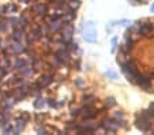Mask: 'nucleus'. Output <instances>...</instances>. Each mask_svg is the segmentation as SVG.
Returning <instances> with one entry per match:
<instances>
[{"label": "nucleus", "instance_id": "1", "mask_svg": "<svg viewBox=\"0 0 154 135\" xmlns=\"http://www.w3.org/2000/svg\"><path fill=\"white\" fill-rule=\"evenodd\" d=\"M100 127L104 132H108V134H115V132L119 131V124H117L116 120H113L112 118H104L100 121Z\"/></svg>", "mask_w": 154, "mask_h": 135}, {"label": "nucleus", "instance_id": "2", "mask_svg": "<svg viewBox=\"0 0 154 135\" xmlns=\"http://www.w3.org/2000/svg\"><path fill=\"white\" fill-rule=\"evenodd\" d=\"M83 37H85V40H86V42H89V44L97 42V33H96V29H94L93 22H87V23L85 25Z\"/></svg>", "mask_w": 154, "mask_h": 135}, {"label": "nucleus", "instance_id": "3", "mask_svg": "<svg viewBox=\"0 0 154 135\" xmlns=\"http://www.w3.org/2000/svg\"><path fill=\"white\" fill-rule=\"evenodd\" d=\"M97 113H98V109L94 105H83L79 109V116H81L82 119L94 118V116H97Z\"/></svg>", "mask_w": 154, "mask_h": 135}, {"label": "nucleus", "instance_id": "4", "mask_svg": "<svg viewBox=\"0 0 154 135\" xmlns=\"http://www.w3.org/2000/svg\"><path fill=\"white\" fill-rule=\"evenodd\" d=\"M135 126L142 132H150L151 130H153L154 123H151V121L146 120V119H142V118H135Z\"/></svg>", "mask_w": 154, "mask_h": 135}, {"label": "nucleus", "instance_id": "5", "mask_svg": "<svg viewBox=\"0 0 154 135\" xmlns=\"http://www.w3.org/2000/svg\"><path fill=\"white\" fill-rule=\"evenodd\" d=\"M134 85L139 86L142 90L147 91L149 87H150V85H151V79L149 78L147 75H143L142 72H139V75L137 76V79H135V83H134Z\"/></svg>", "mask_w": 154, "mask_h": 135}, {"label": "nucleus", "instance_id": "6", "mask_svg": "<svg viewBox=\"0 0 154 135\" xmlns=\"http://www.w3.org/2000/svg\"><path fill=\"white\" fill-rule=\"evenodd\" d=\"M53 81V75L52 74H45V75H42L40 78V81H38V87H47L49 83H52Z\"/></svg>", "mask_w": 154, "mask_h": 135}, {"label": "nucleus", "instance_id": "7", "mask_svg": "<svg viewBox=\"0 0 154 135\" xmlns=\"http://www.w3.org/2000/svg\"><path fill=\"white\" fill-rule=\"evenodd\" d=\"M33 11H34V14L40 15V17H44V14L47 11V7H45V4H42V3H37V4H34V7H33Z\"/></svg>", "mask_w": 154, "mask_h": 135}, {"label": "nucleus", "instance_id": "8", "mask_svg": "<svg viewBox=\"0 0 154 135\" xmlns=\"http://www.w3.org/2000/svg\"><path fill=\"white\" fill-rule=\"evenodd\" d=\"M19 70H20V75L22 76H30L33 74V67L29 64H23Z\"/></svg>", "mask_w": 154, "mask_h": 135}, {"label": "nucleus", "instance_id": "9", "mask_svg": "<svg viewBox=\"0 0 154 135\" xmlns=\"http://www.w3.org/2000/svg\"><path fill=\"white\" fill-rule=\"evenodd\" d=\"M97 97L94 96V94H85L83 97V104L85 105H93L94 103H96Z\"/></svg>", "mask_w": 154, "mask_h": 135}, {"label": "nucleus", "instance_id": "10", "mask_svg": "<svg viewBox=\"0 0 154 135\" xmlns=\"http://www.w3.org/2000/svg\"><path fill=\"white\" fill-rule=\"evenodd\" d=\"M109 118H112L113 120L116 121H120V120H124V113H123V111H113L111 115H109Z\"/></svg>", "mask_w": 154, "mask_h": 135}, {"label": "nucleus", "instance_id": "11", "mask_svg": "<svg viewBox=\"0 0 154 135\" xmlns=\"http://www.w3.org/2000/svg\"><path fill=\"white\" fill-rule=\"evenodd\" d=\"M12 37H14L15 41H22L25 38V32L22 29H17L14 32V34H12Z\"/></svg>", "mask_w": 154, "mask_h": 135}, {"label": "nucleus", "instance_id": "12", "mask_svg": "<svg viewBox=\"0 0 154 135\" xmlns=\"http://www.w3.org/2000/svg\"><path fill=\"white\" fill-rule=\"evenodd\" d=\"M12 51H14L15 53H20L25 51V47L20 44V41H15L14 44H12Z\"/></svg>", "mask_w": 154, "mask_h": 135}, {"label": "nucleus", "instance_id": "13", "mask_svg": "<svg viewBox=\"0 0 154 135\" xmlns=\"http://www.w3.org/2000/svg\"><path fill=\"white\" fill-rule=\"evenodd\" d=\"M116 100H115L113 97H108L106 100H105V103H104V105H105V108H115L116 106Z\"/></svg>", "mask_w": 154, "mask_h": 135}, {"label": "nucleus", "instance_id": "14", "mask_svg": "<svg viewBox=\"0 0 154 135\" xmlns=\"http://www.w3.org/2000/svg\"><path fill=\"white\" fill-rule=\"evenodd\" d=\"M67 6L70 8H74V10H78L81 7V0H67Z\"/></svg>", "mask_w": 154, "mask_h": 135}, {"label": "nucleus", "instance_id": "15", "mask_svg": "<svg viewBox=\"0 0 154 135\" xmlns=\"http://www.w3.org/2000/svg\"><path fill=\"white\" fill-rule=\"evenodd\" d=\"M23 127H25V120H23V119H20V120H17V124H15V130H14V132H19V131H22V130H23Z\"/></svg>", "mask_w": 154, "mask_h": 135}, {"label": "nucleus", "instance_id": "16", "mask_svg": "<svg viewBox=\"0 0 154 135\" xmlns=\"http://www.w3.org/2000/svg\"><path fill=\"white\" fill-rule=\"evenodd\" d=\"M106 76L109 78V79H113V81L117 79V74L113 70H108V71H106Z\"/></svg>", "mask_w": 154, "mask_h": 135}, {"label": "nucleus", "instance_id": "17", "mask_svg": "<svg viewBox=\"0 0 154 135\" xmlns=\"http://www.w3.org/2000/svg\"><path fill=\"white\" fill-rule=\"evenodd\" d=\"M44 105H45V100H42V98H38V100L34 103V108H37V109L42 108Z\"/></svg>", "mask_w": 154, "mask_h": 135}, {"label": "nucleus", "instance_id": "18", "mask_svg": "<svg viewBox=\"0 0 154 135\" xmlns=\"http://www.w3.org/2000/svg\"><path fill=\"white\" fill-rule=\"evenodd\" d=\"M23 64H25V60L20 59V57H18V59L15 60V64H14V66H15V68H20Z\"/></svg>", "mask_w": 154, "mask_h": 135}, {"label": "nucleus", "instance_id": "19", "mask_svg": "<svg viewBox=\"0 0 154 135\" xmlns=\"http://www.w3.org/2000/svg\"><path fill=\"white\" fill-rule=\"evenodd\" d=\"M74 83L76 85V87H79V89H83L85 87V82L81 79V78H78V79H75L74 81Z\"/></svg>", "mask_w": 154, "mask_h": 135}, {"label": "nucleus", "instance_id": "20", "mask_svg": "<svg viewBox=\"0 0 154 135\" xmlns=\"http://www.w3.org/2000/svg\"><path fill=\"white\" fill-rule=\"evenodd\" d=\"M71 116H79V108L78 106H71Z\"/></svg>", "mask_w": 154, "mask_h": 135}, {"label": "nucleus", "instance_id": "21", "mask_svg": "<svg viewBox=\"0 0 154 135\" xmlns=\"http://www.w3.org/2000/svg\"><path fill=\"white\" fill-rule=\"evenodd\" d=\"M112 45H113V48H112V51H116V48H117V38L115 37V38H112Z\"/></svg>", "mask_w": 154, "mask_h": 135}, {"label": "nucleus", "instance_id": "22", "mask_svg": "<svg viewBox=\"0 0 154 135\" xmlns=\"http://www.w3.org/2000/svg\"><path fill=\"white\" fill-rule=\"evenodd\" d=\"M147 93H154V79H151V85H150V87H149Z\"/></svg>", "mask_w": 154, "mask_h": 135}, {"label": "nucleus", "instance_id": "23", "mask_svg": "<svg viewBox=\"0 0 154 135\" xmlns=\"http://www.w3.org/2000/svg\"><path fill=\"white\" fill-rule=\"evenodd\" d=\"M4 74H6V70H4V68H0V78H3Z\"/></svg>", "mask_w": 154, "mask_h": 135}, {"label": "nucleus", "instance_id": "24", "mask_svg": "<svg viewBox=\"0 0 154 135\" xmlns=\"http://www.w3.org/2000/svg\"><path fill=\"white\" fill-rule=\"evenodd\" d=\"M128 2H130V3L132 4V6H137V4H138V3H137V0H128Z\"/></svg>", "mask_w": 154, "mask_h": 135}, {"label": "nucleus", "instance_id": "25", "mask_svg": "<svg viewBox=\"0 0 154 135\" xmlns=\"http://www.w3.org/2000/svg\"><path fill=\"white\" fill-rule=\"evenodd\" d=\"M149 108L153 109V111H154V103H150V104H149Z\"/></svg>", "mask_w": 154, "mask_h": 135}, {"label": "nucleus", "instance_id": "26", "mask_svg": "<svg viewBox=\"0 0 154 135\" xmlns=\"http://www.w3.org/2000/svg\"><path fill=\"white\" fill-rule=\"evenodd\" d=\"M150 10H151V12H154V4L151 6V8H150Z\"/></svg>", "mask_w": 154, "mask_h": 135}]
</instances>
